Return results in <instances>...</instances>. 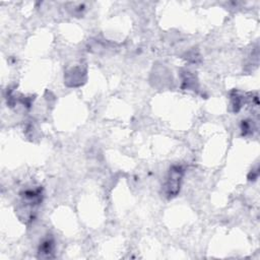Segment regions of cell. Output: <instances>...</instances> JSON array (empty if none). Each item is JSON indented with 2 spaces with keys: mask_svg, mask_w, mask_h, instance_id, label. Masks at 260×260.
I'll list each match as a JSON object with an SVG mask.
<instances>
[{
  "mask_svg": "<svg viewBox=\"0 0 260 260\" xmlns=\"http://www.w3.org/2000/svg\"><path fill=\"white\" fill-rule=\"evenodd\" d=\"M183 174H184V170L181 166H173L171 168L168 179L164 186L165 194L167 198H169V199L174 198L179 193Z\"/></svg>",
  "mask_w": 260,
  "mask_h": 260,
  "instance_id": "cell-1",
  "label": "cell"
},
{
  "mask_svg": "<svg viewBox=\"0 0 260 260\" xmlns=\"http://www.w3.org/2000/svg\"><path fill=\"white\" fill-rule=\"evenodd\" d=\"M53 249H54V243L51 239L48 238V239H45L40 245L39 253L41 254L42 257H51L50 254L53 253Z\"/></svg>",
  "mask_w": 260,
  "mask_h": 260,
  "instance_id": "cell-2",
  "label": "cell"
}]
</instances>
